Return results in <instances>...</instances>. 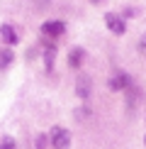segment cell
Listing matches in <instances>:
<instances>
[{
	"label": "cell",
	"instance_id": "cell-1",
	"mask_svg": "<svg viewBox=\"0 0 146 149\" xmlns=\"http://www.w3.org/2000/svg\"><path fill=\"white\" fill-rule=\"evenodd\" d=\"M49 142L54 149H71V132L66 127H54L49 134Z\"/></svg>",
	"mask_w": 146,
	"mask_h": 149
},
{
	"label": "cell",
	"instance_id": "cell-2",
	"mask_svg": "<svg viewBox=\"0 0 146 149\" xmlns=\"http://www.w3.org/2000/svg\"><path fill=\"white\" fill-rule=\"evenodd\" d=\"M105 22H107V29H110V32H114V34H124V32H127L124 20H122L119 15H114V12H107V15H105Z\"/></svg>",
	"mask_w": 146,
	"mask_h": 149
},
{
	"label": "cell",
	"instance_id": "cell-3",
	"mask_svg": "<svg viewBox=\"0 0 146 149\" xmlns=\"http://www.w3.org/2000/svg\"><path fill=\"white\" fill-rule=\"evenodd\" d=\"M63 29H66V24L61 20H49V22L41 24V34H44V37H61Z\"/></svg>",
	"mask_w": 146,
	"mask_h": 149
},
{
	"label": "cell",
	"instance_id": "cell-4",
	"mask_svg": "<svg viewBox=\"0 0 146 149\" xmlns=\"http://www.w3.org/2000/svg\"><path fill=\"white\" fill-rule=\"evenodd\" d=\"M129 86H132V78L127 76V73H122V71L114 73V76L110 78V88H112V91H127Z\"/></svg>",
	"mask_w": 146,
	"mask_h": 149
},
{
	"label": "cell",
	"instance_id": "cell-5",
	"mask_svg": "<svg viewBox=\"0 0 146 149\" xmlns=\"http://www.w3.org/2000/svg\"><path fill=\"white\" fill-rule=\"evenodd\" d=\"M76 93H78L81 100H88V98H90V78H88V76H81V78H78Z\"/></svg>",
	"mask_w": 146,
	"mask_h": 149
},
{
	"label": "cell",
	"instance_id": "cell-6",
	"mask_svg": "<svg viewBox=\"0 0 146 149\" xmlns=\"http://www.w3.org/2000/svg\"><path fill=\"white\" fill-rule=\"evenodd\" d=\"M0 37H3V42L5 44H17V32H15V27H10V24H3L0 27Z\"/></svg>",
	"mask_w": 146,
	"mask_h": 149
},
{
	"label": "cell",
	"instance_id": "cell-7",
	"mask_svg": "<svg viewBox=\"0 0 146 149\" xmlns=\"http://www.w3.org/2000/svg\"><path fill=\"white\" fill-rule=\"evenodd\" d=\"M83 59H85V52L81 47H76V49H71V54H68V64H71V69H81V64H83Z\"/></svg>",
	"mask_w": 146,
	"mask_h": 149
},
{
	"label": "cell",
	"instance_id": "cell-8",
	"mask_svg": "<svg viewBox=\"0 0 146 149\" xmlns=\"http://www.w3.org/2000/svg\"><path fill=\"white\" fill-rule=\"evenodd\" d=\"M54 56H56V47H54V44H49V47H46V52H44V64H46V71H51V69H54Z\"/></svg>",
	"mask_w": 146,
	"mask_h": 149
},
{
	"label": "cell",
	"instance_id": "cell-9",
	"mask_svg": "<svg viewBox=\"0 0 146 149\" xmlns=\"http://www.w3.org/2000/svg\"><path fill=\"white\" fill-rule=\"evenodd\" d=\"M12 59H15V54L10 52V49H3L0 47V69H8L12 64Z\"/></svg>",
	"mask_w": 146,
	"mask_h": 149
},
{
	"label": "cell",
	"instance_id": "cell-10",
	"mask_svg": "<svg viewBox=\"0 0 146 149\" xmlns=\"http://www.w3.org/2000/svg\"><path fill=\"white\" fill-rule=\"evenodd\" d=\"M0 149H15V139L12 137H3L0 139Z\"/></svg>",
	"mask_w": 146,
	"mask_h": 149
},
{
	"label": "cell",
	"instance_id": "cell-11",
	"mask_svg": "<svg viewBox=\"0 0 146 149\" xmlns=\"http://www.w3.org/2000/svg\"><path fill=\"white\" fill-rule=\"evenodd\" d=\"M46 144H49V137L46 134H39L36 137V149H46Z\"/></svg>",
	"mask_w": 146,
	"mask_h": 149
},
{
	"label": "cell",
	"instance_id": "cell-12",
	"mask_svg": "<svg viewBox=\"0 0 146 149\" xmlns=\"http://www.w3.org/2000/svg\"><path fill=\"white\" fill-rule=\"evenodd\" d=\"M139 49H141V52H144V54H146V34H144V37H141V42H139Z\"/></svg>",
	"mask_w": 146,
	"mask_h": 149
},
{
	"label": "cell",
	"instance_id": "cell-13",
	"mask_svg": "<svg viewBox=\"0 0 146 149\" xmlns=\"http://www.w3.org/2000/svg\"><path fill=\"white\" fill-rule=\"evenodd\" d=\"M90 3H100V0H90Z\"/></svg>",
	"mask_w": 146,
	"mask_h": 149
}]
</instances>
